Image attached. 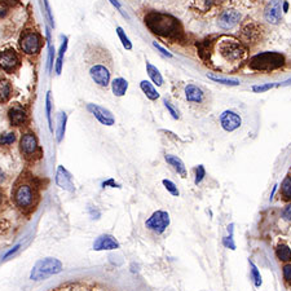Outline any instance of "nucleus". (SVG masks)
Returning <instances> with one entry per match:
<instances>
[{"label":"nucleus","instance_id":"obj_1","mask_svg":"<svg viewBox=\"0 0 291 291\" xmlns=\"http://www.w3.org/2000/svg\"><path fill=\"white\" fill-rule=\"evenodd\" d=\"M202 58L217 71L233 72L247 60V48L234 36L219 35L204 43Z\"/></svg>","mask_w":291,"mask_h":291},{"label":"nucleus","instance_id":"obj_2","mask_svg":"<svg viewBox=\"0 0 291 291\" xmlns=\"http://www.w3.org/2000/svg\"><path fill=\"white\" fill-rule=\"evenodd\" d=\"M145 24L157 35L168 39H177L181 34L180 24L172 16L152 12L145 17Z\"/></svg>","mask_w":291,"mask_h":291},{"label":"nucleus","instance_id":"obj_3","mask_svg":"<svg viewBox=\"0 0 291 291\" xmlns=\"http://www.w3.org/2000/svg\"><path fill=\"white\" fill-rule=\"evenodd\" d=\"M12 198L18 210L29 212L36 206L39 194H38V190H36L34 184H31L30 181L21 180L15 185Z\"/></svg>","mask_w":291,"mask_h":291},{"label":"nucleus","instance_id":"obj_4","mask_svg":"<svg viewBox=\"0 0 291 291\" xmlns=\"http://www.w3.org/2000/svg\"><path fill=\"white\" fill-rule=\"evenodd\" d=\"M285 63V57L277 52H263L251 58L249 61L250 69L254 71L269 72L279 69Z\"/></svg>","mask_w":291,"mask_h":291},{"label":"nucleus","instance_id":"obj_5","mask_svg":"<svg viewBox=\"0 0 291 291\" xmlns=\"http://www.w3.org/2000/svg\"><path fill=\"white\" fill-rule=\"evenodd\" d=\"M63 265L58 259L56 258H44L40 259L35 263L30 272V279L33 281H43L51 276L61 273Z\"/></svg>","mask_w":291,"mask_h":291},{"label":"nucleus","instance_id":"obj_6","mask_svg":"<svg viewBox=\"0 0 291 291\" xmlns=\"http://www.w3.org/2000/svg\"><path fill=\"white\" fill-rule=\"evenodd\" d=\"M20 48L27 56H34L40 52L43 47L42 36L39 33L34 30H25L18 39Z\"/></svg>","mask_w":291,"mask_h":291},{"label":"nucleus","instance_id":"obj_7","mask_svg":"<svg viewBox=\"0 0 291 291\" xmlns=\"http://www.w3.org/2000/svg\"><path fill=\"white\" fill-rule=\"evenodd\" d=\"M20 66H21V60L15 48L7 47V48L0 49V70L12 74V72L17 71Z\"/></svg>","mask_w":291,"mask_h":291},{"label":"nucleus","instance_id":"obj_8","mask_svg":"<svg viewBox=\"0 0 291 291\" xmlns=\"http://www.w3.org/2000/svg\"><path fill=\"white\" fill-rule=\"evenodd\" d=\"M20 152L27 159H33L42 154L38 137L34 132H25L20 140Z\"/></svg>","mask_w":291,"mask_h":291},{"label":"nucleus","instance_id":"obj_9","mask_svg":"<svg viewBox=\"0 0 291 291\" xmlns=\"http://www.w3.org/2000/svg\"><path fill=\"white\" fill-rule=\"evenodd\" d=\"M170 215L166 211H156V212L147 220L145 223V227H147L149 231L154 232L157 234H162L166 229L168 228V225H170Z\"/></svg>","mask_w":291,"mask_h":291},{"label":"nucleus","instance_id":"obj_10","mask_svg":"<svg viewBox=\"0 0 291 291\" xmlns=\"http://www.w3.org/2000/svg\"><path fill=\"white\" fill-rule=\"evenodd\" d=\"M282 0H270L264 8V20L270 25H278L282 20Z\"/></svg>","mask_w":291,"mask_h":291},{"label":"nucleus","instance_id":"obj_11","mask_svg":"<svg viewBox=\"0 0 291 291\" xmlns=\"http://www.w3.org/2000/svg\"><path fill=\"white\" fill-rule=\"evenodd\" d=\"M241 18H242V15L237 9H225L217 18V25L223 30H231V29H233L234 26H237L240 24Z\"/></svg>","mask_w":291,"mask_h":291},{"label":"nucleus","instance_id":"obj_12","mask_svg":"<svg viewBox=\"0 0 291 291\" xmlns=\"http://www.w3.org/2000/svg\"><path fill=\"white\" fill-rule=\"evenodd\" d=\"M92 81L100 87H108L110 83V70L104 63H95L90 69Z\"/></svg>","mask_w":291,"mask_h":291},{"label":"nucleus","instance_id":"obj_13","mask_svg":"<svg viewBox=\"0 0 291 291\" xmlns=\"http://www.w3.org/2000/svg\"><path fill=\"white\" fill-rule=\"evenodd\" d=\"M88 111L93 117L99 120L100 123L104 126H113L115 123V118L109 109H105L104 106L96 105V104H88L87 105Z\"/></svg>","mask_w":291,"mask_h":291},{"label":"nucleus","instance_id":"obj_14","mask_svg":"<svg viewBox=\"0 0 291 291\" xmlns=\"http://www.w3.org/2000/svg\"><path fill=\"white\" fill-rule=\"evenodd\" d=\"M220 124L227 132H233L237 128H240L241 124H242V119L236 111L225 110L220 115Z\"/></svg>","mask_w":291,"mask_h":291},{"label":"nucleus","instance_id":"obj_15","mask_svg":"<svg viewBox=\"0 0 291 291\" xmlns=\"http://www.w3.org/2000/svg\"><path fill=\"white\" fill-rule=\"evenodd\" d=\"M119 249V242L111 234H101L93 242L95 251H110V250Z\"/></svg>","mask_w":291,"mask_h":291},{"label":"nucleus","instance_id":"obj_16","mask_svg":"<svg viewBox=\"0 0 291 291\" xmlns=\"http://www.w3.org/2000/svg\"><path fill=\"white\" fill-rule=\"evenodd\" d=\"M56 184L60 186L61 189L66 190V192L72 193L75 190L71 174L63 166H58L57 167V171H56Z\"/></svg>","mask_w":291,"mask_h":291},{"label":"nucleus","instance_id":"obj_17","mask_svg":"<svg viewBox=\"0 0 291 291\" xmlns=\"http://www.w3.org/2000/svg\"><path fill=\"white\" fill-rule=\"evenodd\" d=\"M27 118H29V115H27L26 109L21 105H13L8 110L9 123L15 127L24 126L27 122Z\"/></svg>","mask_w":291,"mask_h":291},{"label":"nucleus","instance_id":"obj_18","mask_svg":"<svg viewBox=\"0 0 291 291\" xmlns=\"http://www.w3.org/2000/svg\"><path fill=\"white\" fill-rule=\"evenodd\" d=\"M185 99L190 104H202L204 101V92L195 84H188L185 87Z\"/></svg>","mask_w":291,"mask_h":291},{"label":"nucleus","instance_id":"obj_19","mask_svg":"<svg viewBox=\"0 0 291 291\" xmlns=\"http://www.w3.org/2000/svg\"><path fill=\"white\" fill-rule=\"evenodd\" d=\"M165 159H166V162L171 166V167L174 168L175 171L180 175L181 177H186V167H185V165H184L183 161H181L179 157L172 156V154H166Z\"/></svg>","mask_w":291,"mask_h":291},{"label":"nucleus","instance_id":"obj_20","mask_svg":"<svg viewBox=\"0 0 291 291\" xmlns=\"http://www.w3.org/2000/svg\"><path fill=\"white\" fill-rule=\"evenodd\" d=\"M13 93L12 83L6 78H0V104H7Z\"/></svg>","mask_w":291,"mask_h":291},{"label":"nucleus","instance_id":"obj_21","mask_svg":"<svg viewBox=\"0 0 291 291\" xmlns=\"http://www.w3.org/2000/svg\"><path fill=\"white\" fill-rule=\"evenodd\" d=\"M111 90L117 97H122L126 95L128 90V82L124 78H115L111 81Z\"/></svg>","mask_w":291,"mask_h":291},{"label":"nucleus","instance_id":"obj_22","mask_svg":"<svg viewBox=\"0 0 291 291\" xmlns=\"http://www.w3.org/2000/svg\"><path fill=\"white\" fill-rule=\"evenodd\" d=\"M279 197L283 202H291V172H288L285 180L281 184V189H279Z\"/></svg>","mask_w":291,"mask_h":291},{"label":"nucleus","instance_id":"obj_23","mask_svg":"<svg viewBox=\"0 0 291 291\" xmlns=\"http://www.w3.org/2000/svg\"><path fill=\"white\" fill-rule=\"evenodd\" d=\"M66 122H67L66 113H60L57 117V129H56V138H57V142H61L63 140L65 131H66Z\"/></svg>","mask_w":291,"mask_h":291},{"label":"nucleus","instance_id":"obj_24","mask_svg":"<svg viewBox=\"0 0 291 291\" xmlns=\"http://www.w3.org/2000/svg\"><path fill=\"white\" fill-rule=\"evenodd\" d=\"M276 255L279 261H282V263H290L291 249L286 245V243H278L276 247Z\"/></svg>","mask_w":291,"mask_h":291},{"label":"nucleus","instance_id":"obj_25","mask_svg":"<svg viewBox=\"0 0 291 291\" xmlns=\"http://www.w3.org/2000/svg\"><path fill=\"white\" fill-rule=\"evenodd\" d=\"M140 88H141L142 92L145 93V96L149 100H152V101H156V100L159 99V93L157 92L156 87H154L149 81H141Z\"/></svg>","mask_w":291,"mask_h":291},{"label":"nucleus","instance_id":"obj_26","mask_svg":"<svg viewBox=\"0 0 291 291\" xmlns=\"http://www.w3.org/2000/svg\"><path fill=\"white\" fill-rule=\"evenodd\" d=\"M147 71L148 75H149V78L153 81L154 84H157V86H162L163 84L162 75H161V72H159V70L157 69L156 66H153L150 62H147Z\"/></svg>","mask_w":291,"mask_h":291},{"label":"nucleus","instance_id":"obj_27","mask_svg":"<svg viewBox=\"0 0 291 291\" xmlns=\"http://www.w3.org/2000/svg\"><path fill=\"white\" fill-rule=\"evenodd\" d=\"M207 78L211 79V81L216 82V83L220 84H225V86H240L241 82L238 79H231V78H223V77H219V75H213L211 72H207Z\"/></svg>","mask_w":291,"mask_h":291},{"label":"nucleus","instance_id":"obj_28","mask_svg":"<svg viewBox=\"0 0 291 291\" xmlns=\"http://www.w3.org/2000/svg\"><path fill=\"white\" fill-rule=\"evenodd\" d=\"M66 48H67V38H63V43L61 44L60 52H58L57 62H56V72H57V74H61V71H62L63 54H65V52H66Z\"/></svg>","mask_w":291,"mask_h":291},{"label":"nucleus","instance_id":"obj_29","mask_svg":"<svg viewBox=\"0 0 291 291\" xmlns=\"http://www.w3.org/2000/svg\"><path fill=\"white\" fill-rule=\"evenodd\" d=\"M16 133L13 131H9V132H4L0 135V147H9L16 141Z\"/></svg>","mask_w":291,"mask_h":291},{"label":"nucleus","instance_id":"obj_30","mask_svg":"<svg viewBox=\"0 0 291 291\" xmlns=\"http://www.w3.org/2000/svg\"><path fill=\"white\" fill-rule=\"evenodd\" d=\"M45 113H47V120H48V127L51 131H53L52 127V100H51V92L47 93L45 96Z\"/></svg>","mask_w":291,"mask_h":291},{"label":"nucleus","instance_id":"obj_31","mask_svg":"<svg viewBox=\"0 0 291 291\" xmlns=\"http://www.w3.org/2000/svg\"><path fill=\"white\" fill-rule=\"evenodd\" d=\"M117 34H118V36H119L120 42H122V44H123L124 48L128 49V51L129 49H132V43H131L129 38L126 35V33H124L123 29H122L120 26L117 27Z\"/></svg>","mask_w":291,"mask_h":291},{"label":"nucleus","instance_id":"obj_32","mask_svg":"<svg viewBox=\"0 0 291 291\" xmlns=\"http://www.w3.org/2000/svg\"><path fill=\"white\" fill-rule=\"evenodd\" d=\"M283 282L286 286L291 287V263H283L282 265Z\"/></svg>","mask_w":291,"mask_h":291},{"label":"nucleus","instance_id":"obj_33","mask_svg":"<svg viewBox=\"0 0 291 291\" xmlns=\"http://www.w3.org/2000/svg\"><path fill=\"white\" fill-rule=\"evenodd\" d=\"M206 176V170L202 165H199L198 167L195 168V177H194V184L195 185H198V184L202 183V180Z\"/></svg>","mask_w":291,"mask_h":291},{"label":"nucleus","instance_id":"obj_34","mask_svg":"<svg viewBox=\"0 0 291 291\" xmlns=\"http://www.w3.org/2000/svg\"><path fill=\"white\" fill-rule=\"evenodd\" d=\"M163 185H165V188L167 189V192L171 193L172 195H175V197H179V194H180V192H179V189H177V186L175 185V183H172L171 180H163L162 181Z\"/></svg>","mask_w":291,"mask_h":291},{"label":"nucleus","instance_id":"obj_35","mask_svg":"<svg viewBox=\"0 0 291 291\" xmlns=\"http://www.w3.org/2000/svg\"><path fill=\"white\" fill-rule=\"evenodd\" d=\"M250 265H251V274H252V278H254V282H255L256 287H259V286L261 285L260 273H259L258 268H256V265L254 264L252 261H250Z\"/></svg>","mask_w":291,"mask_h":291},{"label":"nucleus","instance_id":"obj_36","mask_svg":"<svg viewBox=\"0 0 291 291\" xmlns=\"http://www.w3.org/2000/svg\"><path fill=\"white\" fill-rule=\"evenodd\" d=\"M163 102H165V106H166V109H167V110H168V113H170V114H171V117L174 118V119H179V111H177L176 109H175V106L172 105L171 102L168 101L167 99H165V100H163Z\"/></svg>","mask_w":291,"mask_h":291},{"label":"nucleus","instance_id":"obj_37","mask_svg":"<svg viewBox=\"0 0 291 291\" xmlns=\"http://www.w3.org/2000/svg\"><path fill=\"white\" fill-rule=\"evenodd\" d=\"M9 13V6L6 0H0V20H3L8 16Z\"/></svg>","mask_w":291,"mask_h":291},{"label":"nucleus","instance_id":"obj_38","mask_svg":"<svg viewBox=\"0 0 291 291\" xmlns=\"http://www.w3.org/2000/svg\"><path fill=\"white\" fill-rule=\"evenodd\" d=\"M273 87H276V84H264V86H254L252 87V91L254 92H265V91H268V90H272Z\"/></svg>","mask_w":291,"mask_h":291},{"label":"nucleus","instance_id":"obj_39","mask_svg":"<svg viewBox=\"0 0 291 291\" xmlns=\"http://www.w3.org/2000/svg\"><path fill=\"white\" fill-rule=\"evenodd\" d=\"M53 57H54V48L49 45V54H48V72H52L53 70Z\"/></svg>","mask_w":291,"mask_h":291},{"label":"nucleus","instance_id":"obj_40","mask_svg":"<svg viewBox=\"0 0 291 291\" xmlns=\"http://www.w3.org/2000/svg\"><path fill=\"white\" fill-rule=\"evenodd\" d=\"M153 45H154V48L158 49V51L161 52V53H162L163 56H166V57H170V58L172 57V53H170V52H168L167 49L163 48V47H162V45H161V44H158V43H157V42H154Z\"/></svg>","mask_w":291,"mask_h":291},{"label":"nucleus","instance_id":"obj_41","mask_svg":"<svg viewBox=\"0 0 291 291\" xmlns=\"http://www.w3.org/2000/svg\"><path fill=\"white\" fill-rule=\"evenodd\" d=\"M224 245L227 247H229L231 250H236V245H234V242H233V233H231V236H229V237L225 238Z\"/></svg>","mask_w":291,"mask_h":291},{"label":"nucleus","instance_id":"obj_42","mask_svg":"<svg viewBox=\"0 0 291 291\" xmlns=\"http://www.w3.org/2000/svg\"><path fill=\"white\" fill-rule=\"evenodd\" d=\"M102 185V188H120V185L119 184H117L115 183L114 180H113V179H109V180H106V181H104V183L101 184Z\"/></svg>","mask_w":291,"mask_h":291},{"label":"nucleus","instance_id":"obj_43","mask_svg":"<svg viewBox=\"0 0 291 291\" xmlns=\"http://www.w3.org/2000/svg\"><path fill=\"white\" fill-rule=\"evenodd\" d=\"M44 6H45V12H47V16H48V18H49V22H51V25L53 26V17H52L51 7H49L48 0H44Z\"/></svg>","mask_w":291,"mask_h":291},{"label":"nucleus","instance_id":"obj_44","mask_svg":"<svg viewBox=\"0 0 291 291\" xmlns=\"http://www.w3.org/2000/svg\"><path fill=\"white\" fill-rule=\"evenodd\" d=\"M20 247H21V243H18V245H16L15 247H12V249L9 250L8 252H7L6 255H4L3 259H7V258H9V256H12L13 254H16V252H17L18 250H20Z\"/></svg>","mask_w":291,"mask_h":291},{"label":"nucleus","instance_id":"obj_45","mask_svg":"<svg viewBox=\"0 0 291 291\" xmlns=\"http://www.w3.org/2000/svg\"><path fill=\"white\" fill-rule=\"evenodd\" d=\"M282 217L285 220H288V222H291V204H288L287 207H286L285 210H283Z\"/></svg>","mask_w":291,"mask_h":291},{"label":"nucleus","instance_id":"obj_46","mask_svg":"<svg viewBox=\"0 0 291 291\" xmlns=\"http://www.w3.org/2000/svg\"><path fill=\"white\" fill-rule=\"evenodd\" d=\"M109 2H110V3L113 4V6H114L117 9H120V4L118 0H109Z\"/></svg>","mask_w":291,"mask_h":291},{"label":"nucleus","instance_id":"obj_47","mask_svg":"<svg viewBox=\"0 0 291 291\" xmlns=\"http://www.w3.org/2000/svg\"><path fill=\"white\" fill-rule=\"evenodd\" d=\"M287 8H288V4L287 3L283 4V12H287Z\"/></svg>","mask_w":291,"mask_h":291}]
</instances>
